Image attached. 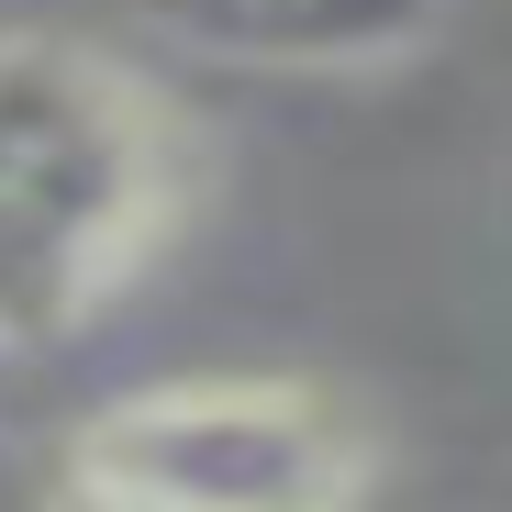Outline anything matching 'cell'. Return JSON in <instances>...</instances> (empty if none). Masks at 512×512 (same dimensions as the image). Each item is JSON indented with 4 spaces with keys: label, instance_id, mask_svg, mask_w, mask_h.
I'll use <instances>...</instances> for the list:
<instances>
[{
    "label": "cell",
    "instance_id": "6da1fadb",
    "mask_svg": "<svg viewBox=\"0 0 512 512\" xmlns=\"http://www.w3.org/2000/svg\"><path fill=\"white\" fill-rule=\"evenodd\" d=\"M179 212L156 78L78 34H0V357L90 334Z\"/></svg>",
    "mask_w": 512,
    "mask_h": 512
},
{
    "label": "cell",
    "instance_id": "277c9868",
    "mask_svg": "<svg viewBox=\"0 0 512 512\" xmlns=\"http://www.w3.org/2000/svg\"><path fill=\"white\" fill-rule=\"evenodd\" d=\"M501 245H512V156H501Z\"/></svg>",
    "mask_w": 512,
    "mask_h": 512
},
{
    "label": "cell",
    "instance_id": "3957f363",
    "mask_svg": "<svg viewBox=\"0 0 512 512\" xmlns=\"http://www.w3.org/2000/svg\"><path fill=\"white\" fill-rule=\"evenodd\" d=\"M156 45L245 78H368L446 34V0H134Z\"/></svg>",
    "mask_w": 512,
    "mask_h": 512
},
{
    "label": "cell",
    "instance_id": "7a4b0ae2",
    "mask_svg": "<svg viewBox=\"0 0 512 512\" xmlns=\"http://www.w3.org/2000/svg\"><path fill=\"white\" fill-rule=\"evenodd\" d=\"M67 490L112 512H334L368 490V446L301 379H156L78 423Z\"/></svg>",
    "mask_w": 512,
    "mask_h": 512
}]
</instances>
